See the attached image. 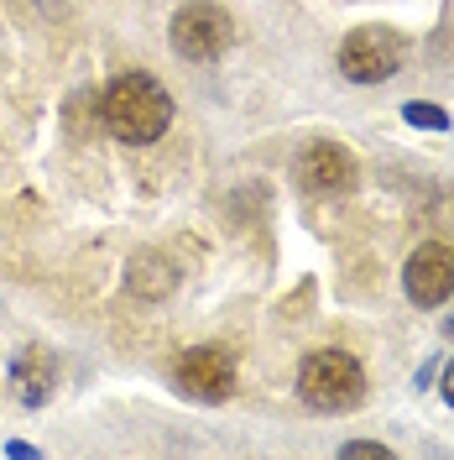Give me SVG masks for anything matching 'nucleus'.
<instances>
[{"instance_id":"nucleus-1","label":"nucleus","mask_w":454,"mask_h":460,"mask_svg":"<svg viewBox=\"0 0 454 460\" xmlns=\"http://www.w3.org/2000/svg\"><path fill=\"white\" fill-rule=\"evenodd\" d=\"M100 120H105V131H110L115 142L146 146L168 131L172 100L152 74L131 68V74H115L110 84L100 89Z\"/></svg>"},{"instance_id":"nucleus-2","label":"nucleus","mask_w":454,"mask_h":460,"mask_svg":"<svg viewBox=\"0 0 454 460\" xmlns=\"http://www.w3.org/2000/svg\"><path fill=\"white\" fill-rule=\"evenodd\" d=\"M298 393L319 413H350L355 402L366 398V372L345 350H313L303 361V372H298Z\"/></svg>"},{"instance_id":"nucleus-3","label":"nucleus","mask_w":454,"mask_h":460,"mask_svg":"<svg viewBox=\"0 0 454 460\" xmlns=\"http://www.w3.org/2000/svg\"><path fill=\"white\" fill-rule=\"evenodd\" d=\"M402 58H407V48L392 27H355L340 48V74L355 84H381L402 68Z\"/></svg>"},{"instance_id":"nucleus-4","label":"nucleus","mask_w":454,"mask_h":460,"mask_svg":"<svg viewBox=\"0 0 454 460\" xmlns=\"http://www.w3.org/2000/svg\"><path fill=\"white\" fill-rule=\"evenodd\" d=\"M230 27L225 5H209V0H188L178 16H172V48L183 58H194V63H209V58H220L230 48Z\"/></svg>"},{"instance_id":"nucleus-5","label":"nucleus","mask_w":454,"mask_h":460,"mask_svg":"<svg viewBox=\"0 0 454 460\" xmlns=\"http://www.w3.org/2000/svg\"><path fill=\"white\" fill-rule=\"evenodd\" d=\"M172 382H178L183 398H194V402H225L230 393H235V367H230L225 350H214V345H194V350L178 356Z\"/></svg>"},{"instance_id":"nucleus-6","label":"nucleus","mask_w":454,"mask_h":460,"mask_svg":"<svg viewBox=\"0 0 454 460\" xmlns=\"http://www.w3.org/2000/svg\"><path fill=\"white\" fill-rule=\"evenodd\" d=\"M402 288H407V298L418 309H439L454 293V246H444V241L418 246L407 257V267H402Z\"/></svg>"},{"instance_id":"nucleus-7","label":"nucleus","mask_w":454,"mask_h":460,"mask_svg":"<svg viewBox=\"0 0 454 460\" xmlns=\"http://www.w3.org/2000/svg\"><path fill=\"white\" fill-rule=\"evenodd\" d=\"M298 183L309 194H350L355 189V157L335 142H309L298 152Z\"/></svg>"},{"instance_id":"nucleus-8","label":"nucleus","mask_w":454,"mask_h":460,"mask_svg":"<svg viewBox=\"0 0 454 460\" xmlns=\"http://www.w3.org/2000/svg\"><path fill=\"white\" fill-rule=\"evenodd\" d=\"M11 382H16V398L27 402V408H42V402L53 398V356L42 345L22 350L16 367H11Z\"/></svg>"},{"instance_id":"nucleus-9","label":"nucleus","mask_w":454,"mask_h":460,"mask_svg":"<svg viewBox=\"0 0 454 460\" xmlns=\"http://www.w3.org/2000/svg\"><path fill=\"white\" fill-rule=\"evenodd\" d=\"M126 288L142 298V304H157V298H168L172 288H178V272H172L168 257H157V252H142V257L126 267Z\"/></svg>"},{"instance_id":"nucleus-10","label":"nucleus","mask_w":454,"mask_h":460,"mask_svg":"<svg viewBox=\"0 0 454 460\" xmlns=\"http://www.w3.org/2000/svg\"><path fill=\"white\" fill-rule=\"evenodd\" d=\"M402 120L407 126H423V131H450V115L439 111V105H423V100H407L402 105Z\"/></svg>"},{"instance_id":"nucleus-11","label":"nucleus","mask_w":454,"mask_h":460,"mask_svg":"<svg viewBox=\"0 0 454 460\" xmlns=\"http://www.w3.org/2000/svg\"><path fill=\"white\" fill-rule=\"evenodd\" d=\"M345 456H350V460H387L392 450H387V445H376V439H355V445H345Z\"/></svg>"},{"instance_id":"nucleus-12","label":"nucleus","mask_w":454,"mask_h":460,"mask_svg":"<svg viewBox=\"0 0 454 460\" xmlns=\"http://www.w3.org/2000/svg\"><path fill=\"white\" fill-rule=\"evenodd\" d=\"M5 456H16V460H31L37 450H31V445H22V439H11V445H5Z\"/></svg>"},{"instance_id":"nucleus-13","label":"nucleus","mask_w":454,"mask_h":460,"mask_svg":"<svg viewBox=\"0 0 454 460\" xmlns=\"http://www.w3.org/2000/svg\"><path fill=\"white\" fill-rule=\"evenodd\" d=\"M444 402H450V408H454V367H450V372H444Z\"/></svg>"},{"instance_id":"nucleus-14","label":"nucleus","mask_w":454,"mask_h":460,"mask_svg":"<svg viewBox=\"0 0 454 460\" xmlns=\"http://www.w3.org/2000/svg\"><path fill=\"white\" fill-rule=\"evenodd\" d=\"M450 335H454V319H450Z\"/></svg>"}]
</instances>
